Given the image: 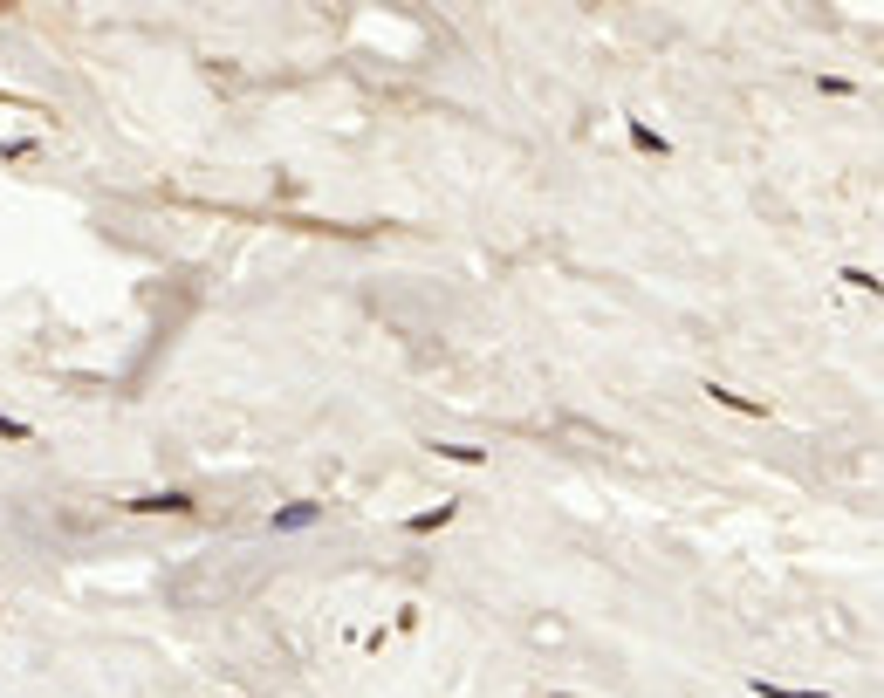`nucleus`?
Returning a JSON list of instances; mask_svg holds the SVG:
<instances>
[{
  "label": "nucleus",
  "mask_w": 884,
  "mask_h": 698,
  "mask_svg": "<svg viewBox=\"0 0 884 698\" xmlns=\"http://www.w3.org/2000/svg\"><path fill=\"white\" fill-rule=\"evenodd\" d=\"M130 507H137V514H185L192 500H185V493H144V500H130Z\"/></svg>",
  "instance_id": "obj_1"
},
{
  "label": "nucleus",
  "mask_w": 884,
  "mask_h": 698,
  "mask_svg": "<svg viewBox=\"0 0 884 698\" xmlns=\"http://www.w3.org/2000/svg\"><path fill=\"white\" fill-rule=\"evenodd\" d=\"M706 397H713V404H727V411H761L755 397H741V390H727V384H706Z\"/></svg>",
  "instance_id": "obj_2"
},
{
  "label": "nucleus",
  "mask_w": 884,
  "mask_h": 698,
  "mask_svg": "<svg viewBox=\"0 0 884 698\" xmlns=\"http://www.w3.org/2000/svg\"><path fill=\"white\" fill-rule=\"evenodd\" d=\"M631 144H638V151H651V157H665V137H658V130H645V124H631Z\"/></svg>",
  "instance_id": "obj_3"
},
{
  "label": "nucleus",
  "mask_w": 884,
  "mask_h": 698,
  "mask_svg": "<svg viewBox=\"0 0 884 698\" xmlns=\"http://www.w3.org/2000/svg\"><path fill=\"white\" fill-rule=\"evenodd\" d=\"M446 520H453V507H432V514L412 520V534H432V527H446Z\"/></svg>",
  "instance_id": "obj_4"
},
{
  "label": "nucleus",
  "mask_w": 884,
  "mask_h": 698,
  "mask_svg": "<svg viewBox=\"0 0 884 698\" xmlns=\"http://www.w3.org/2000/svg\"><path fill=\"white\" fill-rule=\"evenodd\" d=\"M432 452H439V459H460V465H480V452H473V445H432Z\"/></svg>",
  "instance_id": "obj_5"
},
{
  "label": "nucleus",
  "mask_w": 884,
  "mask_h": 698,
  "mask_svg": "<svg viewBox=\"0 0 884 698\" xmlns=\"http://www.w3.org/2000/svg\"><path fill=\"white\" fill-rule=\"evenodd\" d=\"M0 439H14V445H21V439H27V425H21V418H0Z\"/></svg>",
  "instance_id": "obj_6"
}]
</instances>
